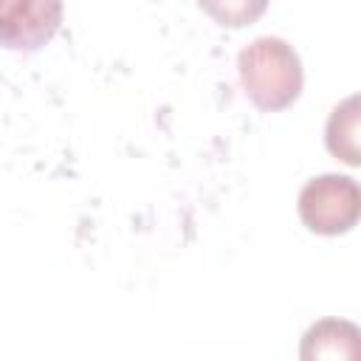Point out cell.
I'll use <instances>...</instances> for the list:
<instances>
[{
    "label": "cell",
    "mask_w": 361,
    "mask_h": 361,
    "mask_svg": "<svg viewBox=\"0 0 361 361\" xmlns=\"http://www.w3.org/2000/svg\"><path fill=\"white\" fill-rule=\"evenodd\" d=\"M237 71L248 102L262 113L290 107L305 85L299 54L279 37H257L248 42L237 54Z\"/></svg>",
    "instance_id": "obj_1"
},
{
    "label": "cell",
    "mask_w": 361,
    "mask_h": 361,
    "mask_svg": "<svg viewBox=\"0 0 361 361\" xmlns=\"http://www.w3.org/2000/svg\"><path fill=\"white\" fill-rule=\"evenodd\" d=\"M299 220L324 237L347 234L361 214V189L347 175H319L310 178L299 192Z\"/></svg>",
    "instance_id": "obj_2"
},
{
    "label": "cell",
    "mask_w": 361,
    "mask_h": 361,
    "mask_svg": "<svg viewBox=\"0 0 361 361\" xmlns=\"http://www.w3.org/2000/svg\"><path fill=\"white\" fill-rule=\"evenodd\" d=\"M62 14V0H0V45L34 54L56 37Z\"/></svg>",
    "instance_id": "obj_3"
},
{
    "label": "cell",
    "mask_w": 361,
    "mask_h": 361,
    "mask_svg": "<svg viewBox=\"0 0 361 361\" xmlns=\"http://www.w3.org/2000/svg\"><path fill=\"white\" fill-rule=\"evenodd\" d=\"M358 338H361V333L353 322L322 319L305 333L299 355L305 361H310V358H358V353H361Z\"/></svg>",
    "instance_id": "obj_4"
},
{
    "label": "cell",
    "mask_w": 361,
    "mask_h": 361,
    "mask_svg": "<svg viewBox=\"0 0 361 361\" xmlns=\"http://www.w3.org/2000/svg\"><path fill=\"white\" fill-rule=\"evenodd\" d=\"M327 149L350 166H358V96H347L333 107L324 130Z\"/></svg>",
    "instance_id": "obj_5"
},
{
    "label": "cell",
    "mask_w": 361,
    "mask_h": 361,
    "mask_svg": "<svg viewBox=\"0 0 361 361\" xmlns=\"http://www.w3.org/2000/svg\"><path fill=\"white\" fill-rule=\"evenodd\" d=\"M195 3L223 28H245L257 23L268 8V0H195Z\"/></svg>",
    "instance_id": "obj_6"
}]
</instances>
